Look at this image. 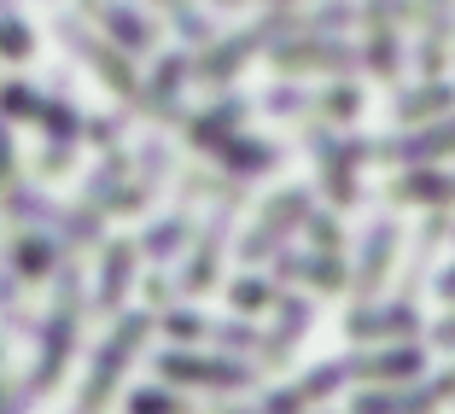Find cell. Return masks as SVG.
<instances>
[{"mask_svg": "<svg viewBox=\"0 0 455 414\" xmlns=\"http://www.w3.org/2000/svg\"><path fill=\"white\" fill-rule=\"evenodd\" d=\"M76 309H82V275H76V263H59L53 268V315L41 321V333H36V368H29V379L12 391V409L47 397V391L65 379L70 350H76Z\"/></svg>", "mask_w": 455, "mask_h": 414, "instance_id": "obj_1", "label": "cell"}, {"mask_svg": "<svg viewBox=\"0 0 455 414\" xmlns=\"http://www.w3.org/2000/svg\"><path fill=\"white\" fill-rule=\"evenodd\" d=\"M53 36L65 41V47H70V53H76L88 70H94L100 82H106L111 94H117V106H123V111H140V94H147V76H140V70L129 65L134 53H123L117 41H111L106 29H94L88 18H59V24H53Z\"/></svg>", "mask_w": 455, "mask_h": 414, "instance_id": "obj_2", "label": "cell"}, {"mask_svg": "<svg viewBox=\"0 0 455 414\" xmlns=\"http://www.w3.org/2000/svg\"><path fill=\"white\" fill-rule=\"evenodd\" d=\"M158 327V315L152 309H134V315H117V327L106 333V345L94 350V362H88V379H82V391H76V402L88 414H100L111 397H117V386H123V374L134 368V356H140V345H147V333Z\"/></svg>", "mask_w": 455, "mask_h": 414, "instance_id": "obj_3", "label": "cell"}, {"mask_svg": "<svg viewBox=\"0 0 455 414\" xmlns=\"http://www.w3.org/2000/svg\"><path fill=\"white\" fill-rule=\"evenodd\" d=\"M152 374L181 386V391H222V397H234V391H251L257 368L245 356H228V350L222 356H204L193 345H170V350L152 356Z\"/></svg>", "mask_w": 455, "mask_h": 414, "instance_id": "obj_4", "label": "cell"}, {"mask_svg": "<svg viewBox=\"0 0 455 414\" xmlns=\"http://www.w3.org/2000/svg\"><path fill=\"white\" fill-rule=\"evenodd\" d=\"M0 216L6 222H29V227H53L65 245H100V227H106L100 204H53L47 193H29V187L0 193Z\"/></svg>", "mask_w": 455, "mask_h": 414, "instance_id": "obj_5", "label": "cell"}, {"mask_svg": "<svg viewBox=\"0 0 455 414\" xmlns=\"http://www.w3.org/2000/svg\"><path fill=\"white\" fill-rule=\"evenodd\" d=\"M309 152H315V163H322V199L333 204V211H350V204L362 199V163L374 158V147L362 140V134H309L304 140Z\"/></svg>", "mask_w": 455, "mask_h": 414, "instance_id": "obj_6", "label": "cell"}, {"mask_svg": "<svg viewBox=\"0 0 455 414\" xmlns=\"http://www.w3.org/2000/svg\"><path fill=\"white\" fill-rule=\"evenodd\" d=\"M309 211H315V193H309V187H281L263 211H257V227L240 240V263H268V257L304 227Z\"/></svg>", "mask_w": 455, "mask_h": 414, "instance_id": "obj_7", "label": "cell"}, {"mask_svg": "<svg viewBox=\"0 0 455 414\" xmlns=\"http://www.w3.org/2000/svg\"><path fill=\"white\" fill-rule=\"evenodd\" d=\"M268 59H275V70H286V76H350V70L362 65V53L350 47V41L339 36H286L268 47Z\"/></svg>", "mask_w": 455, "mask_h": 414, "instance_id": "obj_8", "label": "cell"}, {"mask_svg": "<svg viewBox=\"0 0 455 414\" xmlns=\"http://www.w3.org/2000/svg\"><path fill=\"white\" fill-rule=\"evenodd\" d=\"M345 333L356 345H397V338H420V304L415 298H397V304H368L362 298L345 315Z\"/></svg>", "mask_w": 455, "mask_h": 414, "instance_id": "obj_9", "label": "cell"}, {"mask_svg": "<svg viewBox=\"0 0 455 414\" xmlns=\"http://www.w3.org/2000/svg\"><path fill=\"white\" fill-rule=\"evenodd\" d=\"M374 158H386V163H443V158H455V111H443V117H432V123H415V134L379 140Z\"/></svg>", "mask_w": 455, "mask_h": 414, "instance_id": "obj_10", "label": "cell"}, {"mask_svg": "<svg viewBox=\"0 0 455 414\" xmlns=\"http://www.w3.org/2000/svg\"><path fill=\"white\" fill-rule=\"evenodd\" d=\"M82 18H88L94 29H106L123 53H134V59L158 47V24H152L147 12H134L129 0H82Z\"/></svg>", "mask_w": 455, "mask_h": 414, "instance_id": "obj_11", "label": "cell"}, {"mask_svg": "<svg viewBox=\"0 0 455 414\" xmlns=\"http://www.w3.org/2000/svg\"><path fill=\"white\" fill-rule=\"evenodd\" d=\"M263 47H268L263 24L240 29V36H216V41H204V53L193 59V76H199V82H211V88H222V82H228V76H240V70H245V59H257Z\"/></svg>", "mask_w": 455, "mask_h": 414, "instance_id": "obj_12", "label": "cell"}, {"mask_svg": "<svg viewBox=\"0 0 455 414\" xmlns=\"http://www.w3.org/2000/svg\"><path fill=\"white\" fill-rule=\"evenodd\" d=\"M275 281H298L309 292H345L350 286V268L339 263V251H275V268H268Z\"/></svg>", "mask_w": 455, "mask_h": 414, "instance_id": "obj_13", "label": "cell"}, {"mask_svg": "<svg viewBox=\"0 0 455 414\" xmlns=\"http://www.w3.org/2000/svg\"><path fill=\"white\" fill-rule=\"evenodd\" d=\"M391 257H397V222H391V216H374V222H368V240H362V251H356V268H350V292L374 298L391 275Z\"/></svg>", "mask_w": 455, "mask_h": 414, "instance_id": "obj_14", "label": "cell"}, {"mask_svg": "<svg viewBox=\"0 0 455 414\" xmlns=\"http://www.w3.org/2000/svg\"><path fill=\"white\" fill-rule=\"evenodd\" d=\"M193 82V59L181 53H164L147 76V94H140V111L152 123H181V88Z\"/></svg>", "mask_w": 455, "mask_h": 414, "instance_id": "obj_15", "label": "cell"}, {"mask_svg": "<svg viewBox=\"0 0 455 414\" xmlns=\"http://www.w3.org/2000/svg\"><path fill=\"white\" fill-rule=\"evenodd\" d=\"M134 263H140V245L134 240H106L100 245V286H94V309L100 315H117L123 298L134 286Z\"/></svg>", "mask_w": 455, "mask_h": 414, "instance_id": "obj_16", "label": "cell"}, {"mask_svg": "<svg viewBox=\"0 0 455 414\" xmlns=\"http://www.w3.org/2000/svg\"><path fill=\"white\" fill-rule=\"evenodd\" d=\"M391 204H427V211H450L455 204V170L438 163H403V175L391 181Z\"/></svg>", "mask_w": 455, "mask_h": 414, "instance_id": "obj_17", "label": "cell"}, {"mask_svg": "<svg viewBox=\"0 0 455 414\" xmlns=\"http://www.w3.org/2000/svg\"><path fill=\"white\" fill-rule=\"evenodd\" d=\"M245 111H251V100L222 94L216 106H204V111H193V117H181V129H188V140H193L199 152H211V158H216V147H228V140L240 134Z\"/></svg>", "mask_w": 455, "mask_h": 414, "instance_id": "obj_18", "label": "cell"}, {"mask_svg": "<svg viewBox=\"0 0 455 414\" xmlns=\"http://www.w3.org/2000/svg\"><path fill=\"white\" fill-rule=\"evenodd\" d=\"M268 315H275V327L263 333L257 356H263V362H286V356H292V345L309 333V321H315V309H309V298H286V292H281Z\"/></svg>", "mask_w": 455, "mask_h": 414, "instance_id": "obj_19", "label": "cell"}, {"mask_svg": "<svg viewBox=\"0 0 455 414\" xmlns=\"http://www.w3.org/2000/svg\"><path fill=\"white\" fill-rule=\"evenodd\" d=\"M6 268H12V281H24V286L53 281V268H59L53 234H47V227H29V234H18L12 251H6Z\"/></svg>", "mask_w": 455, "mask_h": 414, "instance_id": "obj_20", "label": "cell"}, {"mask_svg": "<svg viewBox=\"0 0 455 414\" xmlns=\"http://www.w3.org/2000/svg\"><path fill=\"white\" fill-rule=\"evenodd\" d=\"M129 175H134V158L123 147H106V158H100V170L82 181V204H100V211H117L123 187H129Z\"/></svg>", "mask_w": 455, "mask_h": 414, "instance_id": "obj_21", "label": "cell"}, {"mask_svg": "<svg viewBox=\"0 0 455 414\" xmlns=\"http://www.w3.org/2000/svg\"><path fill=\"white\" fill-rule=\"evenodd\" d=\"M391 111H397L403 129H415V123H432V117H443V111H455V88L443 76H427L420 88H403Z\"/></svg>", "mask_w": 455, "mask_h": 414, "instance_id": "obj_22", "label": "cell"}, {"mask_svg": "<svg viewBox=\"0 0 455 414\" xmlns=\"http://www.w3.org/2000/svg\"><path fill=\"white\" fill-rule=\"evenodd\" d=\"M193 245V211L181 204V211L158 216V222L140 234V257H152V263H170V257H181Z\"/></svg>", "mask_w": 455, "mask_h": 414, "instance_id": "obj_23", "label": "cell"}, {"mask_svg": "<svg viewBox=\"0 0 455 414\" xmlns=\"http://www.w3.org/2000/svg\"><path fill=\"white\" fill-rule=\"evenodd\" d=\"M216 158H222V170L228 175H240V181H251V175H263V170H275L281 163V152L275 147H263V140H251V134H234L228 147H216Z\"/></svg>", "mask_w": 455, "mask_h": 414, "instance_id": "obj_24", "label": "cell"}, {"mask_svg": "<svg viewBox=\"0 0 455 414\" xmlns=\"http://www.w3.org/2000/svg\"><path fill=\"white\" fill-rule=\"evenodd\" d=\"M450 41H455L450 6H443V12H427V29H420V47H415L420 76H443V65H450Z\"/></svg>", "mask_w": 455, "mask_h": 414, "instance_id": "obj_25", "label": "cell"}, {"mask_svg": "<svg viewBox=\"0 0 455 414\" xmlns=\"http://www.w3.org/2000/svg\"><path fill=\"white\" fill-rule=\"evenodd\" d=\"M275 298H281V281H275V275H240V281H228L234 315H263V309H275Z\"/></svg>", "mask_w": 455, "mask_h": 414, "instance_id": "obj_26", "label": "cell"}, {"mask_svg": "<svg viewBox=\"0 0 455 414\" xmlns=\"http://www.w3.org/2000/svg\"><path fill=\"white\" fill-rule=\"evenodd\" d=\"M36 129L47 140H76L82 147V111L70 106L65 94H41V111H36Z\"/></svg>", "mask_w": 455, "mask_h": 414, "instance_id": "obj_27", "label": "cell"}, {"mask_svg": "<svg viewBox=\"0 0 455 414\" xmlns=\"http://www.w3.org/2000/svg\"><path fill=\"white\" fill-rule=\"evenodd\" d=\"M158 333L170 338V345H199V338H211V321H204L199 309H188V304H164L158 309Z\"/></svg>", "mask_w": 455, "mask_h": 414, "instance_id": "obj_28", "label": "cell"}, {"mask_svg": "<svg viewBox=\"0 0 455 414\" xmlns=\"http://www.w3.org/2000/svg\"><path fill=\"white\" fill-rule=\"evenodd\" d=\"M211 345L228 350V356H257L263 333L251 327V315H240V321H216V327H211Z\"/></svg>", "mask_w": 455, "mask_h": 414, "instance_id": "obj_29", "label": "cell"}, {"mask_svg": "<svg viewBox=\"0 0 455 414\" xmlns=\"http://www.w3.org/2000/svg\"><path fill=\"white\" fill-rule=\"evenodd\" d=\"M362 111V88H345V82H339V88H322V94H315V111H309V117H322V123H350Z\"/></svg>", "mask_w": 455, "mask_h": 414, "instance_id": "obj_30", "label": "cell"}, {"mask_svg": "<svg viewBox=\"0 0 455 414\" xmlns=\"http://www.w3.org/2000/svg\"><path fill=\"white\" fill-rule=\"evenodd\" d=\"M152 6H164V12L175 18V29H181L188 41H199V47H204V41H216V24L199 12V6H193V0H152Z\"/></svg>", "mask_w": 455, "mask_h": 414, "instance_id": "obj_31", "label": "cell"}, {"mask_svg": "<svg viewBox=\"0 0 455 414\" xmlns=\"http://www.w3.org/2000/svg\"><path fill=\"white\" fill-rule=\"evenodd\" d=\"M36 111H41V94L29 82H0V117L6 123H36Z\"/></svg>", "mask_w": 455, "mask_h": 414, "instance_id": "obj_32", "label": "cell"}, {"mask_svg": "<svg viewBox=\"0 0 455 414\" xmlns=\"http://www.w3.org/2000/svg\"><path fill=\"white\" fill-rule=\"evenodd\" d=\"M257 106H263L268 117H309V111H315V94H309V88H268Z\"/></svg>", "mask_w": 455, "mask_h": 414, "instance_id": "obj_33", "label": "cell"}, {"mask_svg": "<svg viewBox=\"0 0 455 414\" xmlns=\"http://www.w3.org/2000/svg\"><path fill=\"white\" fill-rule=\"evenodd\" d=\"M29 53H36V29L24 18H0V59L6 65H24Z\"/></svg>", "mask_w": 455, "mask_h": 414, "instance_id": "obj_34", "label": "cell"}, {"mask_svg": "<svg viewBox=\"0 0 455 414\" xmlns=\"http://www.w3.org/2000/svg\"><path fill=\"white\" fill-rule=\"evenodd\" d=\"M304 234H309V245H322V251H339V245H345V227H339L333 211H309Z\"/></svg>", "mask_w": 455, "mask_h": 414, "instance_id": "obj_35", "label": "cell"}, {"mask_svg": "<svg viewBox=\"0 0 455 414\" xmlns=\"http://www.w3.org/2000/svg\"><path fill=\"white\" fill-rule=\"evenodd\" d=\"M129 409H188V391L181 386H147V391H129Z\"/></svg>", "mask_w": 455, "mask_h": 414, "instance_id": "obj_36", "label": "cell"}, {"mask_svg": "<svg viewBox=\"0 0 455 414\" xmlns=\"http://www.w3.org/2000/svg\"><path fill=\"white\" fill-rule=\"evenodd\" d=\"M70 163H76V140H47L41 158H36V175H41V181H53V175L70 170Z\"/></svg>", "mask_w": 455, "mask_h": 414, "instance_id": "obj_37", "label": "cell"}, {"mask_svg": "<svg viewBox=\"0 0 455 414\" xmlns=\"http://www.w3.org/2000/svg\"><path fill=\"white\" fill-rule=\"evenodd\" d=\"M18 187V147H12V123L0 117V193Z\"/></svg>", "mask_w": 455, "mask_h": 414, "instance_id": "obj_38", "label": "cell"}, {"mask_svg": "<svg viewBox=\"0 0 455 414\" xmlns=\"http://www.w3.org/2000/svg\"><path fill=\"white\" fill-rule=\"evenodd\" d=\"M117 134H123V117H82V140H94L100 152L117 147Z\"/></svg>", "mask_w": 455, "mask_h": 414, "instance_id": "obj_39", "label": "cell"}, {"mask_svg": "<svg viewBox=\"0 0 455 414\" xmlns=\"http://www.w3.org/2000/svg\"><path fill=\"white\" fill-rule=\"evenodd\" d=\"M263 409L268 414H292V409H309L304 386H286V391H263Z\"/></svg>", "mask_w": 455, "mask_h": 414, "instance_id": "obj_40", "label": "cell"}, {"mask_svg": "<svg viewBox=\"0 0 455 414\" xmlns=\"http://www.w3.org/2000/svg\"><path fill=\"white\" fill-rule=\"evenodd\" d=\"M175 292H181V281H164V275H152V281H147V298H152V309L175 304Z\"/></svg>", "mask_w": 455, "mask_h": 414, "instance_id": "obj_41", "label": "cell"}, {"mask_svg": "<svg viewBox=\"0 0 455 414\" xmlns=\"http://www.w3.org/2000/svg\"><path fill=\"white\" fill-rule=\"evenodd\" d=\"M432 345H438V350H455V309L438 321V327H432Z\"/></svg>", "mask_w": 455, "mask_h": 414, "instance_id": "obj_42", "label": "cell"}, {"mask_svg": "<svg viewBox=\"0 0 455 414\" xmlns=\"http://www.w3.org/2000/svg\"><path fill=\"white\" fill-rule=\"evenodd\" d=\"M438 292H443V298H450V304H455V263H450V268H443V275H438Z\"/></svg>", "mask_w": 455, "mask_h": 414, "instance_id": "obj_43", "label": "cell"}, {"mask_svg": "<svg viewBox=\"0 0 455 414\" xmlns=\"http://www.w3.org/2000/svg\"><path fill=\"white\" fill-rule=\"evenodd\" d=\"M450 0H415V18H427V12H443Z\"/></svg>", "mask_w": 455, "mask_h": 414, "instance_id": "obj_44", "label": "cell"}, {"mask_svg": "<svg viewBox=\"0 0 455 414\" xmlns=\"http://www.w3.org/2000/svg\"><path fill=\"white\" fill-rule=\"evenodd\" d=\"M12 292H18V286H12V281H0V304H12Z\"/></svg>", "mask_w": 455, "mask_h": 414, "instance_id": "obj_45", "label": "cell"}, {"mask_svg": "<svg viewBox=\"0 0 455 414\" xmlns=\"http://www.w3.org/2000/svg\"><path fill=\"white\" fill-rule=\"evenodd\" d=\"M0 362H6V350H0ZM6 409H12V397H6V391H0V414H6Z\"/></svg>", "mask_w": 455, "mask_h": 414, "instance_id": "obj_46", "label": "cell"}, {"mask_svg": "<svg viewBox=\"0 0 455 414\" xmlns=\"http://www.w3.org/2000/svg\"><path fill=\"white\" fill-rule=\"evenodd\" d=\"M216 6H240V0H216Z\"/></svg>", "mask_w": 455, "mask_h": 414, "instance_id": "obj_47", "label": "cell"}, {"mask_svg": "<svg viewBox=\"0 0 455 414\" xmlns=\"http://www.w3.org/2000/svg\"><path fill=\"white\" fill-rule=\"evenodd\" d=\"M275 6H298V0H275Z\"/></svg>", "mask_w": 455, "mask_h": 414, "instance_id": "obj_48", "label": "cell"}, {"mask_svg": "<svg viewBox=\"0 0 455 414\" xmlns=\"http://www.w3.org/2000/svg\"><path fill=\"white\" fill-rule=\"evenodd\" d=\"M450 234H455V227H450Z\"/></svg>", "mask_w": 455, "mask_h": 414, "instance_id": "obj_49", "label": "cell"}]
</instances>
